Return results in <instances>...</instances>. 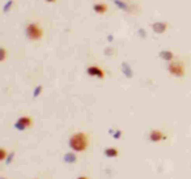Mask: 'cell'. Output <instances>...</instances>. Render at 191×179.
<instances>
[{
    "instance_id": "8",
    "label": "cell",
    "mask_w": 191,
    "mask_h": 179,
    "mask_svg": "<svg viewBox=\"0 0 191 179\" xmlns=\"http://www.w3.org/2000/svg\"><path fill=\"white\" fill-rule=\"evenodd\" d=\"M49 2H54V0H49Z\"/></svg>"
},
{
    "instance_id": "4",
    "label": "cell",
    "mask_w": 191,
    "mask_h": 179,
    "mask_svg": "<svg viewBox=\"0 0 191 179\" xmlns=\"http://www.w3.org/2000/svg\"><path fill=\"white\" fill-rule=\"evenodd\" d=\"M89 73L90 75H97V76H99V77L103 76V72L99 68H97V67H90V68H89Z\"/></svg>"
},
{
    "instance_id": "6",
    "label": "cell",
    "mask_w": 191,
    "mask_h": 179,
    "mask_svg": "<svg viewBox=\"0 0 191 179\" xmlns=\"http://www.w3.org/2000/svg\"><path fill=\"white\" fill-rule=\"evenodd\" d=\"M170 69H172V72L177 73V75H182V68L180 66H172V67H170Z\"/></svg>"
},
{
    "instance_id": "9",
    "label": "cell",
    "mask_w": 191,
    "mask_h": 179,
    "mask_svg": "<svg viewBox=\"0 0 191 179\" xmlns=\"http://www.w3.org/2000/svg\"><path fill=\"white\" fill-rule=\"evenodd\" d=\"M80 179H85V178H80Z\"/></svg>"
},
{
    "instance_id": "5",
    "label": "cell",
    "mask_w": 191,
    "mask_h": 179,
    "mask_svg": "<svg viewBox=\"0 0 191 179\" xmlns=\"http://www.w3.org/2000/svg\"><path fill=\"white\" fill-rule=\"evenodd\" d=\"M94 11L98 12V13H103V12L106 11V5H103V4H97V5H94Z\"/></svg>"
},
{
    "instance_id": "1",
    "label": "cell",
    "mask_w": 191,
    "mask_h": 179,
    "mask_svg": "<svg viewBox=\"0 0 191 179\" xmlns=\"http://www.w3.org/2000/svg\"><path fill=\"white\" fill-rule=\"evenodd\" d=\"M70 145L71 148L77 150V152H81L86 148L88 145V140H86V136L84 133H76L71 137V141H70Z\"/></svg>"
},
{
    "instance_id": "2",
    "label": "cell",
    "mask_w": 191,
    "mask_h": 179,
    "mask_svg": "<svg viewBox=\"0 0 191 179\" xmlns=\"http://www.w3.org/2000/svg\"><path fill=\"white\" fill-rule=\"evenodd\" d=\"M26 33H28V37L30 39H33V41H37V39L41 38L42 35V29L39 27L38 24L35 22H31L29 25L26 26Z\"/></svg>"
},
{
    "instance_id": "3",
    "label": "cell",
    "mask_w": 191,
    "mask_h": 179,
    "mask_svg": "<svg viewBox=\"0 0 191 179\" xmlns=\"http://www.w3.org/2000/svg\"><path fill=\"white\" fill-rule=\"evenodd\" d=\"M30 119H28V118H22V119H20V120H18V124H17V127H18V128H25V127L26 126H30Z\"/></svg>"
},
{
    "instance_id": "7",
    "label": "cell",
    "mask_w": 191,
    "mask_h": 179,
    "mask_svg": "<svg viewBox=\"0 0 191 179\" xmlns=\"http://www.w3.org/2000/svg\"><path fill=\"white\" fill-rule=\"evenodd\" d=\"M107 156H117V150H114V149H109L106 152Z\"/></svg>"
}]
</instances>
